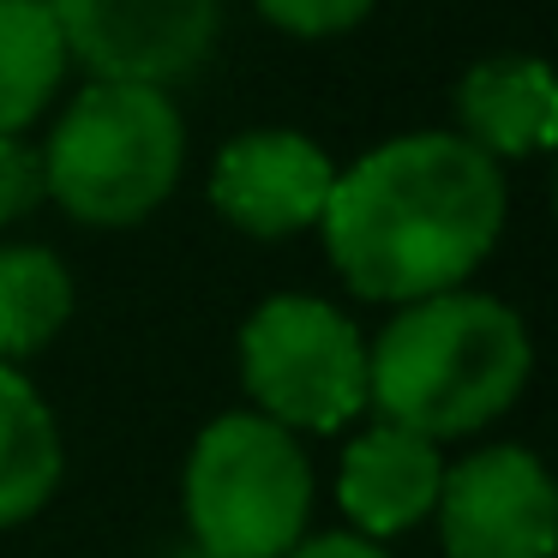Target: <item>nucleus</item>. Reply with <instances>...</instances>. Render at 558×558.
<instances>
[{
	"instance_id": "obj_9",
	"label": "nucleus",
	"mask_w": 558,
	"mask_h": 558,
	"mask_svg": "<svg viewBox=\"0 0 558 558\" xmlns=\"http://www.w3.org/2000/svg\"><path fill=\"white\" fill-rule=\"evenodd\" d=\"M450 133L469 138L481 157L505 162H534L558 145V78L541 54L498 49L481 54L450 90Z\"/></svg>"
},
{
	"instance_id": "obj_11",
	"label": "nucleus",
	"mask_w": 558,
	"mask_h": 558,
	"mask_svg": "<svg viewBox=\"0 0 558 558\" xmlns=\"http://www.w3.org/2000/svg\"><path fill=\"white\" fill-rule=\"evenodd\" d=\"M61 426L43 390L0 361V529L31 522L61 486Z\"/></svg>"
},
{
	"instance_id": "obj_8",
	"label": "nucleus",
	"mask_w": 558,
	"mask_h": 558,
	"mask_svg": "<svg viewBox=\"0 0 558 558\" xmlns=\"http://www.w3.org/2000/svg\"><path fill=\"white\" fill-rule=\"evenodd\" d=\"M342 162L294 126H246L210 162V210L246 241L313 234Z\"/></svg>"
},
{
	"instance_id": "obj_5",
	"label": "nucleus",
	"mask_w": 558,
	"mask_h": 558,
	"mask_svg": "<svg viewBox=\"0 0 558 558\" xmlns=\"http://www.w3.org/2000/svg\"><path fill=\"white\" fill-rule=\"evenodd\" d=\"M241 385L289 433H337L366 414V337L318 294H270L241 325Z\"/></svg>"
},
{
	"instance_id": "obj_10",
	"label": "nucleus",
	"mask_w": 558,
	"mask_h": 558,
	"mask_svg": "<svg viewBox=\"0 0 558 558\" xmlns=\"http://www.w3.org/2000/svg\"><path fill=\"white\" fill-rule=\"evenodd\" d=\"M438 486H445V450L409 426L373 421L337 469V505L349 517V534L390 541L433 517Z\"/></svg>"
},
{
	"instance_id": "obj_17",
	"label": "nucleus",
	"mask_w": 558,
	"mask_h": 558,
	"mask_svg": "<svg viewBox=\"0 0 558 558\" xmlns=\"http://www.w3.org/2000/svg\"><path fill=\"white\" fill-rule=\"evenodd\" d=\"M169 558H222V553H205V546H193V541H186L181 553H169Z\"/></svg>"
},
{
	"instance_id": "obj_15",
	"label": "nucleus",
	"mask_w": 558,
	"mask_h": 558,
	"mask_svg": "<svg viewBox=\"0 0 558 558\" xmlns=\"http://www.w3.org/2000/svg\"><path fill=\"white\" fill-rule=\"evenodd\" d=\"M49 205V186H43V150L31 145V133H7L0 138V229L37 217Z\"/></svg>"
},
{
	"instance_id": "obj_1",
	"label": "nucleus",
	"mask_w": 558,
	"mask_h": 558,
	"mask_svg": "<svg viewBox=\"0 0 558 558\" xmlns=\"http://www.w3.org/2000/svg\"><path fill=\"white\" fill-rule=\"evenodd\" d=\"M505 169L450 126H421L337 169L318 241L349 294L373 306H409L469 289V277L505 241Z\"/></svg>"
},
{
	"instance_id": "obj_4",
	"label": "nucleus",
	"mask_w": 558,
	"mask_h": 558,
	"mask_svg": "<svg viewBox=\"0 0 558 558\" xmlns=\"http://www.w3.org/2000/svg\"><path fill=\"white\" fill-rule=\"evenodd\" d=\"M313 462L258 409L217 414L186 450L181 498L193 546L222 558H282L313 522Z\"/></svg>"
},
{
	"instance_id": "obj_2",
	"label": "nucleus",
	"mask_w": 558,
	"mask_h": 558,
	"mask_svg": "<svg viewBox=\"0 0 558 558\" xmlns=\"http://www.w3.org/2000/svg\"><path fill=\"white\" fill-rule=\"evenodd\" d=\"M529 373L534 342L517 306L481 289H445L397 306L366 342V409L445 445L493 426L529 390Z\"/></svg>"
},
{
	"instance_id": "obj_7",
	"label": "nucleus",
	"mask_w": 558,
	"mask_h": 558,
	"mask_svg": "<svg viewBox=\"0 0 558 558\" xmlns=\"http://www.w3.org/2000/svg\"><path fill=\"white\" fill-rule=\"evenodd\" d=\"M438 534L450 558H553L558 553V493L553 474L522 445H486L445 462Z\"/></svg>"
},
{
	"instance_id": "obj_13",
	"label": "nucleus",
	"mask_w": 558,
	"mask_h": 558,
	"mask_svg": "<svg viewBox=\"0 0 558 558\" xmlns=\"http://www.w3.org/2000/svg\"><path fill=\"white\" fill-rule=\"evenodd\" d=\"M78 306V282L54 246L13 241L0 246V361L19 366L43 354Z\"/></svg>"
},
{
	"instance_id": "obj_3",
	"label": "nucleus",
	"mask_w": 558,
	"mask_h": 558,
	"mask_svg": "<svg viewBox=\"0 0 558 558\" xmlns=\"http://www.w3.org/2000/svg\"><path fill=\"white\" fill-rule=\"evenodd\" d=\"M37 150L54 210H66L78 229H138L181 186L186 121L174 90L85 78Z\"/></svg>"
},
{
	"instance_id": "obj_14",
	"label": "nucleus",
	"mask_w": 558,
	"mask_h": 558,
	"mask_svg": "<svg viewBox=\"0 0 558 558\" xmlns=\"http://www.w3.org/2000/svg\"><path fill=\"white\" fill-rule=\"evenodd\" d=\"M378 0H253V13L265 19L270 31L282 37H301V43H330V37H349L373 19Z\"/></svg>"
},
{
	"instance_id": "obj_16",
	"label": "nucleus",
	"mask_w": 558,
	"mask_h": 558,
	"mask_svg": "<svg viewBox=\"0 0 558 558\" xmlns=\"http://www.w3.org/2000/svg\"><path fill=\"white\" fill-rule=\"evenodd\" d=\"M282 558H390L378 541H366V534H306V541H294Z\"/></svg>"
},
{
	"instance_id": "obj_6",
	"label": "nucleus",
	"mask_w": 558,
	"mask_h": 558,
	"mask_svg": "<svg viewBox=\"0 0 558 558\" xmlns=\"http://www.w3.org/2000/svg\"><path fill=\"white\" fill-rule=\"evenodd\" d=\"M49 13L90 85L174 90L222 43V0H49Z\"/></svg>"
},
{
	"instance_id": "obj_12",
	"label": "nucleus",
	"mask_w": 558,
	"mask_h": 558,
	"mask_svg": "<svg viewBox=\"0 0 558 558\" xmlns=\"http://www.w3.org/2000/svg\"><path fill=\"white\" fill-rule=\"evenodd\" d=\"M66 43L49 0H0V138L31 133L66 90Z\"/></svg>"
}]
</instances>
